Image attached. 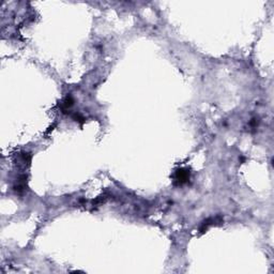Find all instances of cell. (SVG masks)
Returning a JSON list of instances; mask_svg holds the SVG:
<instances>
[{
  "label": "cell",
  "mask_w": 274,
  "mask_h": 274,
  "mask_svg": "<svg viewBox=\"0 0 274 274\" xmlns=\"http://www.w3.org/2000/svg\"><path fill=\"white\" fill-rule=\"evenodd\" d=\"M174 183L181 185V184H183V183H185L188 181V179H190V170H188V168L178 169V170L174 173Z\"/></svg>",
  "instance_id": "obj_1"
},
{
  "label": "cell",
  "mask_w": 274,
  "mask_h": 274,
  "mask_svg": "<svg viewBox=\"0 0 274 274\" xmlns=\"http://www.w3.org/2000/svg\"><path fill=\"white\" fill-rule=\"evenodd\" d=\"M73 103H74V101H73V99H72V96L71 95H67V98H65L64 100L62 101V104H61L62 108H63V110L69 109L70 107H72Z\"/></svg>",
  "instance_id": "obj_2"
},
{
  "label": "cell",
  "mask_w": 274,
  "mask_h": 274,
  "mask_svg": "<svg viewBox=\"0 0 274 274\" xmlns=\"http://www.w3.org/2000/svg\"><path fill=\"white\" fill-rule=\"evenodd\" d=\"M73 119L75 121H77V122H81V123L85 122V118L79 115V114H75V115H73Z\"/></svg>",
  "instance_id": "obj_3"
}]
</instances>
